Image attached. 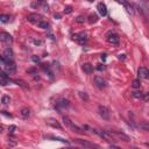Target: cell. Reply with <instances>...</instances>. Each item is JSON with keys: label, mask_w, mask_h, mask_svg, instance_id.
<instances>
[{"label": "cell", "mask_w": 149, "mask_h": 149, "mask_svg": "<svg viewBox=\"0 0 149 149\" xmlns=\"http://www.w3.org/2000/svg\"><path fill=\"white\" fill-rule=\"evenodd\" d=\"M1 102H3L4 105H8V104L11 102V98H9L8 96H4V97L1 98Z\"/></svg>", "instance_id": "d4e9b609"}, {"label": "cell", "mask_w": 149, "mask_h": 149, "mask_svg": "<svg viewBox=\"0 0 149 149\" xmlns=\"http://www.w3.org/2000/svg\"><path fill=\"white\" fill-rule=\"evenodd\" d=\"M63 121H64V123L68 126V127H70V128L73 131V132H77V133H83L82 132V129L79 128L78 126H76L71 120H70V118L69 117H63Z\"/></svg>", "instance_id": "7a4b0ae2"}, {"label": "cell", "mask_w": 149, "mask_h": 149, "mask_svg": "<svg viewBox=\"0 0 149 149\" xmlns=\"http://www.w3.org/2000/svg\"><path fill=\"white\" fill-rule=\"evenodd\" d=\"M0 84H1L3 86H6V85L11 84V80L7 77H0Z\"/></svg>", "instance_id": "ffe728a7"}, {"label": "cell", "mask_w": 149, "mask_h": 149, "mask_svg": "<svg viewBox=\"0 0 149 149\" xmlns=\"http://www.w3.org/2000/svg\"><path fill=\"white\" fill-rule=\"evenodd\" d=\"M79 96H80L82 99H85V100H88V99H89V97H88L86 94H85L84 92H79Z\"/></svg>", "instance_id": "1f68e13d"}, {"label": "cell", "mask_w": 149, "mask_h": 149, "mask_svg": "<svg viewBox=\"0 0 149 149\" xmlns=\"http://www.w3.org/2000/svg\"><path fill=\"white\" fill-rule=\"evenodd\" d=\"M27 20L29 21V22H32V24H37V25L41 22V21H43V20H42V16L40 14H36V13L29 14L27 16Z\"/></svg>", "instance_id": "52a82bcc"}, {"label": "cell", "mask_w": 149, "mask_h": 149, "mask_svg": "<svg viewBox=\"0 0 149 149\" xmlns=\"http://www.w3.org/2000/svg\"><path fill=\"white\" fill-rule=\"evenodd\" d=\"M136 8H138V9H139V12H141V13H142L146 18H148V14H147V12L144 11V8H142L141 6H136Z\"/></svg>", "instance_id": "f1b7e54d"}, {"label": "cell", "mask_w": 149, "mask_h": 149, "mask_svg": "<svg viewBox=\"0 0 149 149\" xmlns=\"http://www.w3.org/2000/svg\"><path fill=\"white\" fill-rule=\"evenodd\" d=\"M15 129H16V127H15L14 125H12V126H9V128H8V131H9V133H11V134H13V133L15 132Z\"/></svg>", "instance_id": "4dcf8cb0"}, {"label": "cell", "mask_w": 149, "mask_h": 149, "mask_svg": "<svg viewBox=\"0 0 149 149\" xmlns=\"http://www.w3.org/2000/svg\"><path fill=\"white\" fill-rule=\"evenodd\" d=\"M89 1H90V3H92V1H94V0H89Z\"/></svg>", "instance_id": "ee69618b"}, {"label": "cell", "mask_w": 149, "mask_h": 149, "mask_svg": "<svg viewBox=\"0 0 149 149\" xmlns=\"http://www.w3.org/2000/svg\"><path fill=\"white\" fill-rule=\"evenodd\" d=\"M94 84L97 85L98 89H101V90L107 86V84H106V80L102 79V77H99V76L94 77Z\"/></svg>", "instance_id": "9c48e42d"}, {"label": "cell", "mask_w": 149, "mask_h": 149, "mask_svg": "<svg viewBox=\"0 0 149 149\" xmlns=\"http://www.w3.org/2000/svg\"><path fill=\"white\" fill-rule=\"evenodd\" d=\"M3 65H4V69H5V71H6L7 73L13 75V73L16 72V65L14 64L13 61H12V62H8V63H5V64H3Z\"/></svg>", "instance_id": "5b68a950"}, {"label": "cell", "mask_w": 149, "mask_h": 149, "mask_svg": "<svg viewBox=\"0 0 149 149\" xmlns=\"http://www.w3.org/2000/svg\"><path fill=\"white\" fill-rule=\"evenodd\" d=\"M47 123H48L49 126L54 127V128H58V129L62 128L61 125H59V123L57 122V120H55V119H48V120H47Z\"/></svg>", "instance_id": "e0dca14e"}, {"label": "cell", "mask_w": 149, "mask_h": 149, "mask_svg": "<svg viewBox=\"0 0 149 149\" xmlns=\"http://www.w3.org/2000/svg\"><path fill=\"white\" fill-rule=\"evenodd\" d=\"M146 146H147V147H149V142H147V143H146Z\"/></svg>", "instance_id": "7bdbcfd3"}, {"label": "cell", "mask_w": 149, "mask_h": 149, "mask_svg": "<svg viewBox=\"0 0 149 149\" xmlns=\"http://www.w3.org/2000/svg\"><path fill=\"white\" fill-rule=\"evenodd\" d=\"M46 139L48 138V139H53V140H55V141H61V142H63V143H69L67 140H64V139H62V138H58V136H51V135H48V136H44Z\"/></svg>", "instance_id": "44dd1931"}, {"label": "cell", "mask_w": 149, "mask_h": 149, "mask_svg": "<svg viewBox=\"0 0 149 149\" xmlns=\"http://www.w3.org/2000/svg\"><path fill=\"white\" fill-rule=\"evenodd\" d=\"M84 21H85V18L82 16V15L77 16V19H76V22H77V24H84Z\"/></svg>", "instance_id": "83f0119b"}, {"label": "cell", "mask_w": 149, "mask_h": 149, "mask_svg": "<svg viewBox=\"0 0 149 149\" xmlns=\"http://www.w3.org/2000/svg\"><path fill=\"white\" fill-rule=\"evenodd\" d=\"M98 111H99V115L102 118V119H105V120H109L110 119V111H109V109L106 107V106H99L98 107Z\"/></svg>", "instance_id": "8992f818"}, {"label": "cell", "mask_w": 149, "mask_h": 149, "mask_svg": "<svg viewBox=\"0 0 149 149\" xmlns=\"http://www.w3.org/2000/svg\"><path fill=\"white\" fill-rule=\"evenodd\" d=\"M72 38L76 40L79 44H85L88 42V35L85 33H79V34H73Z\"/></svg>", "instance_id": "277c9868"}, {"label": "cell", "mask_w": 149, "mask_h": 149, "mask_svg": "<svg viewBox=\"0 0 149 149\" xmlns=\"http://www.w3.org/2000/svg\"><path fill=\"white\" fill-rule=\"evenodd\" d=\"M14 59V53H13V49L12 48H6L4 50V54L1 56V63L5 64V63H8V62H12Z\"/></svg>", "instance_id": "6da1fadb"}, {"label": "cell", "mask_w": 149, "mask_h": 149, "mask_svg": "<svg viewBox=\"0 0 149 149\" xmlns=\"http://www.w3.org/2000/svg\"><path fill=\"white\" fill-rule=\"evenodd\" d=\"M34 43H35V44H41L42 42H41V41H36V40H35V41H34Z\"/></svg>", "instance_id": "f35d334b"}, {"label": "cell", "mask_w": 149, "mask_h": 149, "mask_svg": "<svg viewBox=\"0 0 149 149\" xmlns=\"http://www.w3.org/2000/svg\"><path fill=\"white\" fill-rule=\"evenodd\" d=\"M97 9H98V12H99V14H100L101 16H106V15H107V8H106V5H105V4L99 3L98 6H97Z\"/></svg>", "instance_id": "4fadbf2b"}, {"label": "cell", "mask_w": 149, "mask_h": 149, "mask_svg": "<svg viewBox=\"0 0 149 149\" xmlns=\"http://www.w3.org/2000/svg\"><path fill=\"white\" fill-rule=\"evenodd\" d=\"M82 69H83V71H84L85 73H88V75H91V73L93 72V65L90 64V63H84L83 67H82Z\"/></svg>", "instance_id": "5bb4252c"}, {"label": "cell", "mask_w": 149, "mask_h": 149, "mask_svg": "<svg viewBox=\"0 0 149 149\" xmlns=\"http://www.w3.org/2000/svg\"><path fill=\"white\" fill-rule=\"evenodd\" d=\"M143 99H144L146 101H149V92H148V93H146V94L143 96Z\"/></svg>", "instance_id": "e575fe53"}, {"label": "cell", "mask_w": 149, "mask_h": 149, "mask_svg": "<svg viewBox=\"0 0 149 149\" xmlns=\"http://www.w3.org/2000/svg\"><path fill=\"white\" fill-rule=\"evenodd\" d=\"M1 113H3V114H4L5 117H8V118H12V115H11V114H8V113H6V111H3Z\"/></svg>", "instance_id": "d590c367"}, {"label": "cell", "mask_w": 149, "mask_h": 149, "mask_svg": "<svg viewBox=\"0 0 149 149\" xmlns=\"http://www.w3.org/2000/svg\"><path fill=\"white\" fill-rule=\"evenodd\" d=\"M107 41H109V43H111V44H113V46H118V44H119V37H118L115 34L109 35Z\"/></svg>", "instance_id": "9a60e30c"}, {"label": "cell", "mask_w": 149, "mask_h": 149, "mask_svg": "<svg viewBox=\"0 0 149 149\" xmlns=\"http://www.w3.org/2000/svg\"><path fill=\"white\" fill-rule=\"evenodd\" d=\"M98 21V16L96 15V14H90L89 15V22L92 25V24H96Z\"/></svg>", "instance_id": "7402d4cb"}, {"label": "cell", "mask_w": 149, "mask_h": 149, "mask_svg": "<svg viewBox=\"0 0 149 149\" xmlns=\"http://www.w3.org/2000/svg\"><path fill=\"white\" fill-rule=\"evenodd\" d=\"M20 114L22 115L24 118H28V117L30 115V110L27 109V107H25V109H22V110L20 111Z\"/></svg>", "instance_id": "d6986e66"}, {"label": "cell", "mask_w": 149, "mask_h": 149, "mask_svg": "<svg viewBox=\"0 0 149 149\" xmlns=\"http://www.w3.org/2000/svg\"><path fill=\"white\" fill-rule=\"evenodd\" d=\"M101 59H102V61H106V55H105V54L101 55Z\"/></svg>", "instance_id": "60d3db41"}, {"label": "cell", "mask_w": 149, "mask_h": 149, "mask_svg": "<svg viewBox=\"0 0 149 149\" xmlns=\"http://www.w3.org/2000/svg\"><path fill=\"white\" fill-rule=\"evenodd\" d=\"M141 128H143V129H146V131L149 132V125L148 123H143V125H141Z\"/></svg>", "instance_id": "d6a6232c"}, {"label": "cell", "mask_w": 149, "mask_h": 149, "mask_svg": "<svg viewBox=\"0 0 149 149\" xmlns=\"http://www.w3.org/2000/svg\"><path fill=\"white\" fill-rule=\"evenodd\" d=\"M14 83H15L16 85H19V86H21L22 89H28V84H27L25 80H22V79H15Z\"/></svg>", "instance_id": "ac0fdd59"}, {"label": "cell", "mask_w": 149, "mask_h": 149, "mask_svg": "<svg viewBox=\"0 0 149 149\" xmlns=\"http://www.w3.org/2000/svg\"><path fill=\"white\" fill-rule=\"evenodd\" d=\"M119 58H120V59H121V58L123 59V58H125V55H120V56H119Z\"/></svg>", "instance_id": "b9f144b4"}, {"label": "cell", "mask_w": 149, "mask_h": 149, "mask_svg": "<svg viewBox=\"0 0 149 149\" xmlns=\"http://www.w3.org/2000/svg\"><path fill=\"white\" fill-rule=\"evenodd\" d=\"M133 97H134V98H136V99H141V98H143V94H142V92L136 91V92H134V93H133Z\"/></svg>", "instance_id": "484cf974"}, {"label": "cell", "mask_w": 149, "mask_h": 149, "mask_svg": "<svg viewBox=\"0 0 149 149\" xmlns=\"http://www.w3.org/2000/svg\"><path fill=\"white\" fill-rule=\"evenodd\" d=\"M69 105H70V102H69L68 99L62 98V99H59V101L57 102V109H58V110H59V107H62V109H67V107H69Z\"/></svg>", "instance_id": "2e32d148"}, {"label": "cell", "mask_w": 149, "mask_h": 149, "mask_svg": "<svg viewBox=\"0 0 149 149\" xmlns=\"http://www.w3.org/2000/svg\"><path fill=\"white\" fill-rule=\"evenodd\" d=\"M138 76L140 79H148L149 78V70L146 67H141L138 70Z\"/></svg>", "instance_id": "ba28073f"}, {"label": "cell", "mask_w": 149, "mask_h": 149, "mask_svg": "<svg viewBox=\"0 0 149 149\" xmlns=\"http://www.w3.org/2000/svg\"><path fill=\"white\" fill-rule=\"evenodd\" d=\"M38 27L42 28V29H48L49 28V22H47V21H41V22L38 24Z\"/></svg>", "instance_id": "603a6c76"}, {"label": "cell", "mask_w": 149, "mask_h": 149, "mask_svg": "<svg viewBox=\"0 0 149 149\" xmlns=\"http://www.w3.org/2000/svg\"><path fill=\"white\" fill-rule=\"evenodd\" d=\"M8 144H9L11 147H14V146L16 144V141H14V139H11L9 142H8Z\"/></svg>", "instance_id": "836d02e7"}, {"label": "cell", "mask_w": 149, "mask_h": 149, "mask_svg": "<svg viewBox=\"0 0 149 149\" xmlns=\"http://www.w3.org/2000/svg\"><path fill=\"white\" fill-rule=\"evenodd\" d=\"M132 88H133V89H139V88H140V80H139V79H135V80L133 82Z\"/></svg>", "instance_id": "4316f807"}, {"label": "cell", "mask_w": 149, "mask_h": 149, "mask_svg": "<svg viewBox=\"0 0 149 149\" xmlns=\"http://www.w3.org/2000/svg\"><path fill=\"white\" fill-rule=\"evenodd\" d=\"M9 15H6V14H3V15H0V21L1 22H4V24H6V22H8L9 21Z\"/></svg>", "instance_id": "cb8c5ba5"}, {"label": "cell", "mask_w": 149, "mask_h": 149, "mask_svg": "<svg viewBox=\"0 0 149 149\" xmlns=\"http://www.w3.org/2000/svg\"><path fill=\"white\" fill-rule=\"evenodd\" d=\"M0 41L4 42L6 44H11L13 42V37L8 33H0Z\"/></svg>", "instance_id": "30bf717a"}, {"label": "cell", "mask_w": 149, "mask_h": 149, "mask_svg": "<svg viewBox=\"0 0 149 149\" xmlns=\"http://www.w3.org/2000/svg\"><path fill=\"white\" fill-rule=\"evenodd\" d=\"M114 1H117L118 4H120V5H122L126 9H127V12L128 13H131V14H134V9H133V7H132V5H129L128 3L126 1V0H114Z\"/></svg>", "instance_id": "8fae6325"}, {"label": "cell", "mask_w": 149, "mask_h": 149, "mask_svg": "<svg viewBox=\"0 0 149 149\" xmlns=\"http://www.w3.org/2000/svg\"><path fill=\"white\" fill-rule=\"evenodd\" d=\"M73 141H75V143H77L79 146H83V147H86V148H99L98 144H96L93 142H89V141L82 140V139H75Z\"/></svg>", "instance_id": "3957f363"}, {"label": "cell", "mask_w": 149, "mask_h": 149, "mask_svg": "<svg viewBox=\"0 0 149 149\" xmlns=\"http://www.w3.org/2000/svg\"><path fill=\"white\" fill-rule=\"evenodd\" d=\"M113 136H114V138H118L119 140H122V141H125V142L131 141V138H129L128 135H126V134H123V133H121V132H114V133H113Z\"/></svg>", "instance_id": "7c38bea8"}, {"label": "cell", "mask_w": 149, "mask_h": 149, "mask_svg": "<svg viewBox=\"0 0 149 149\" xmlns=\"http://www.w3.org/2000/svg\"><path fill=\"white\" fill-rule=\"evenodd\" d=\"M54 16H55V19H61V15H59V14H55Z\"/></svg>", "instance_id": "ab89813d"}, {"label": "cell", "mask_w": 149, "mask_h": 149, "mask_svg": "<svg viewBox=\"0 0 149 149\" xmlns=\"http://www.w3.org/2000/svg\"><path fill=\"white\" fill-rule=\"evenodd\" d=\"M97 69H98L99 71H101V70H104V69H105V67H104V65H102V67H101V65H99V67H98Z\"/></svg>", "instance_id": "74e56055"}, {"label": "cell", "mask_w": 149, "mask_h": 149, "mask_svg": "<svg viewBox=\"0 0 149 149\" xmlns=\"http://www.w3.org/2000/svg\"><path fill=\"white\" fill-rule=\"evenodd\" d=\"M33 61L38 63V62H40V58H38V57H36V56H33Z\"/></svg>", "instance_id": "8d00e7d4"}, {"label": "cell", "mask_w": 149, "mask_h": 149, "mask_svg": "<svg viewBox=\"0 0 149 149\" xmlns=\"http://www.w3.org/2000/svg\"><path fill=\"white\" fill-rule=\"evenodd\" d=\"M64 12H65V14H70V13L72 12V7H71V6H65Z\"/></svg>", "instance_id": "f546056e"}]
</instances>
